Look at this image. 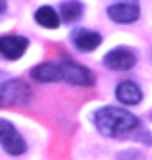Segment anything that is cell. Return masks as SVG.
<instances>
[{
    "label": "cell",
    "mask_w": 152,
    "mask_h": 160,
    "mask_svg": "<svg viewBox=\"0 0 152 160\" xmlns=\"http://www.w3.org/2000/svg\"><path fill=\"white\" fill-rule=\"evenodd\" d=\"M59 67H60V79L71 83V85L90 88V85H94V81H96L94 73L90 71L88 67L79 65V62H75V60H71V58H65Z\"/></svg>",
    "instance_id": "2"
},
{
    "label": "cell",
    "mask_w": 152,
    "mask_h": 160,
    "mask_svg": "<svg viewBox=\"0 0 152 160\" xmlns=\"http://www.w3.org/2000/svg\"><path fill=\"white\" fill-rule=\"evenodd\" d=\"M35 21H38V25H42V27L56 29L59 23H60V17L52 6H40V8L35 11Z\"/></svg>",
    "instance_id": "11"
},
{
    "label": "cell",
    "mask_w": 152,
    "mask_h": 160,
    "mask_svg": "<svg viewBox=\"0 0 152 160\" xmlns=\"http://www.w3.org/2000/svg\"><path fill=\"white\" fill-rule=\"evenodd\" d=\"M27 50V40L23 36H2L0 38V54L8 60H17Z\"/></svg>",
    "instance_id": "7"
},
{
    "label": "cell",
    "mask_w": 152,
    "mask_h": 160,
    "mask_svg": "<svg viewBox=\"0 0 152 160\" xmlns=\"http://www.w3.org/2000/svg\"><path fill=\"white\" fill-rule=\"evenodd\" d=\"M94 123L98 131L106 137H123L140 127L138 117L117 106H102L94 114Z\"/></svg>",
    "instance_id": "1"
},
{
    "label": "cell",
    "mask_w": 152,
    "mask_h": 160,
    "mask_svg": "<svg viewBox=\"0 0 152 160\" xmlns=\"http://www.w3.org/2000/svg\"><path fill=\"white\" fill-rule=\"evenodd\" d=\"M29 88L21 79H11L0 85V106H21L29 102Z\"/></svg>",
    "instance_id": "3"
},
{
    "label": "cell",
    "mask_w": 152,
    "mask_h": 160,
    "mask_svg": "<svg viewBox=\"0 0 152 160\" xmlns=\"http://www.w3.org/2000/svg\"><path fill=\"white\" fill-rule=\"evenodd\" d=\"M60 15L67 23H73L77 19L83 15V6L81 2H77V0H65L63 4H60Z\"/></svg>",
    "instance_id": "12"
},
{
    "label": "cell",
    "mask_w": 152,
    "mask_h": 160,
    "mask_svg": "<svg viewBox=\"0 0 152 160\" xmlns=\"http://www.w3.org/2000/svg\"><path fill=\"white\" fill-rule=\"evenodd\" d=\"M6 11V0H0V15Z\"/></svg>",
    "instance_id": "13"
},
{
    "label": "cell",
    "mask_w": 152,
    "mask_h": 160,
    "mask_svg": "<svg viewBox=\"0 0 152 160\" xmlns=\"http://www.w3.org/2000/svg\"><path fill=\"white\" fill-rule=\"evenodd\" d=\"M100 42H102V38H100V33H96V31L77 29L75 33H73V44H75V48L81 50V52H92V50H96V48L100 46Z\"/></svg>",
    "instance_id": "8"
},
{
    "label": "cell",
    "mask_w": 152,
    "mask_h": 160,
    "mask_svg": "<svg viewBox=\"0 0 152 160\" xmlns=\"http://www.w3.org/2000/svg\"><path fill=\"white\" fill-rule=\"evenodd\" d=\"M0 146L11 156H21L27 150V143L21 137V133L15 129V125L4 119H0Z\"/></svg>",
    "instance_id": "4"
},
{
    "label": "cell",
    "mask_w": 152,
    "mask_h": 160,
    "mask_svg": "<svg viewBox=\"0 0 152 160\" xmlns=\"http://www.w3.org/2000/svg\"><path fill=\"white\" fill-rule=\"evenodd\" d=\"M108 19L115 23H134L140 17V6L135 0H121L117 4L108 6Z\"/></svg>",
    "instance_id": "5"
},
{
    "label": "cell",
    "mask_w": 152,
    "mask_h": 160,
    "mask_svg": "<svg viewBox=\"0 0 152 160\" xmlns=\"http://www.w3.org/2000/svg\"><path fill=\"white\" fill-rule=\"evenodd\" d=\"M31 77L40 83H52L60 81V67L54 62H42V65L31 69Z\"/></svg>",
    "instance_id": "10"
},
{
    "label": "cell",
    "mask_w": 152,
    "mask_h": 160,
    "mask_svg": "<svg viewBox=\"0 0 152 160\" xmlns=\"http://www.w3.org/2000/svg\"><path fill=\"white\" fill-rule=\"evenodd\" d=\"M104 65L111 71H129L135 65V52L129 48H115L104 56Z\"/></svg>",
    "instance_id": "6"
},
{
    "label": "cell",
    "mask_w": 152,
    "mask_h": 160,
    "mask_svg": "<svg viewBox=\"0 0 152 160\" xmlns=\"http://www.w3.org/2000/svg\"><path fill=\"white\" fill-rule=\"evenodd\" d=\"M117 100L121 102V104H127V106L140 104V102H142V89H140V85L134 83V81L119 83V88H117Z\"/></svg>",
    "instance_id": "9"
}]
</instances>
